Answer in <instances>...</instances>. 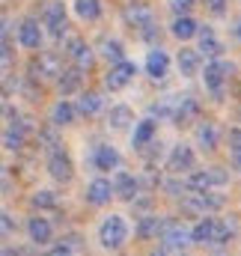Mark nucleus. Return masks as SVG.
Masks as SVG:
<instances>
[{"instance_id": "obj_6", "label": "nucleus", "mask_w": 241, "mask_h": 256, "mask_svg": "<svg viewBox=\"0 0 241 256\" xmlns=\"http://www.w3.org/2000/svg\"><path fill=\"white\" fill-rule=\"evenodd\" d=\"M48 173H51L57 182H72V176H74L72 158H68L66 152H51V158H48Z\"/></svg>"}, {"instance_id": "obj_7", "label": "nucleus", "mask_w": 241, "mask_h": 256, "mask_svg": "<svg viewBox=\"0 0 241 256\" xmlns=\"http://www.w3.org/2000/svg\"><path fill=\"white\" fill-rule=\"evenodd\" d=\"M33 72H39V78H60V74H62L60 54H54V51L39 54V60L33 63Z\"/></svg>"}, {"instance_id": "obj_15", "label": "nucleus", "mask_w": 241, "mask_h": 256, "mask_svg": "<svg viewBox=\"0 0 241 256\" xmlns=\"http://www.w3.org/2000/svg\"><path fill=\"white\" fill-rule=\"evenodd\" d=\"M232 72V66L230 63H212V66H206V86H212L214 92H220V84H224V78Z\"/></svg>"}, {"instance_id": "obj_30", "label": "nucleus", "mask_w": 241, "mask_h": 256, "mask_svg": "<svg viewBox=\"0 0 241 256\" xmlns=\"http://www.w3.org/2000/svg\"><path fill=\"white\" fill-rule=\"evenodd\" d=\"M196 140L202 143V149H214L218 146V128H214V122H202L196 128Z\"/></svg>"}, {"instance_id": "obj_41", "label": "nucleus", "mask_w": 241, "mask_h": 256, "mask_svg": "<svg viewBox=\"0 0 241 256\" xmlns=\"http://www.w3.org/2000/svg\"><path fill=\"white\" fill-rule=\"evenodd\" d=\"M3 256H18V254H15L12 248H6V250H3Z\"/></svg>"}, {"instance_id": "obj_33", "label": "nucleus", "mask_w": 241, "mask_h": 256, "mask_svg": "<svg viewBox=\"0 0 241 256\" xmlns=\"http://www.w3.org/2000/svg\"><path fill=\"white\" fill-rule=\"evenodd\" d=\"M30 202H33L36 208H54V206H57V196H54L51 191H36Z\"/></svg>"}, {"instance_id": "obj_38", "label": "nucleus", "mask_w": 241, "mask_h": 256, "mask_svg": "<svg viewBox=\"0 0 241 256\" xmlns=\"http://www.w3.org/2000/svg\"><path fill=\"white\" fill-rule=\"evenodd\" d=\"M45 256H72V250H68L66 244H60V248H54V250H48Z\"/></svg>"}, {"instance_id": "obj_29", "label": "nucleus", "mask_w": 241, "mask_h": 256, "mask_svg": "<svg viewBox=\"0 0 241 256\" xmlns=\"http://www.w3.org/2000/svg\"><path fill=\"white\" fill-rule=\"evenodd\" d=\"M78 110H80L84 116L98 114V110H102V96H98V92H84L80 102H78Z\"/></svg>"}, {"instance_id": "obj_23", "label": "nucleus", "mask_w": 241, "mask_h": 256, "mask_svg": "<svg viewBox=\"0 0 241 256\" xmlns=\"http://www.w3.org/2000/svg\"><path fill=\"white\" fill-rule=\"evenodd\" d=\"M27 230H30V238H33L36 244H45V242L51 238V224H48L45 218H30Z\"/></svg>"}, {"instance_id": "obj_27", "label": "nucleus", "mask_w": 241, "mask_h": 256, "mask_svg": "<svg viewBox=\"0 0 241 256\" xmlns=\"http://www.w3.org/2000/svg\"><path fill=\"white\" fill-rule=\"evenodd\" d=\"M108 122H110V128H116V131H122V128H128L131 122H134V114H131V108H125V104H116V108L110 110Z\"/></svg>"}, {"instance_id": "obj_17", "label": "nucleus", "mask_w": 241, "mask_h": 256, "mask_svg": "<svg viewBox=\"0 0 241 256\" xmlns=\"http://www.w3.org/2000/svg\"><path fill=\"white\" fill-rule=\"evenodd\" d=\"M164 218H158V214H146L143 220H140V226H137V236L140 238H158L161 232H164Z\"/></svg>"}, {"instance_id": "obj_34", "label": "nucleus", "mask_w": 241, "mask_h": 256, "mask_svg": "<svg viewBox=\"0 0 241 256\" xmlns=\"http://www.w3.org/2000/svg\"><path fill=\"white\" fill-rule=\"evenodd\" d=\"M206 173H208V185H212V188H214V185H226V182H230V173H226L224 167H208Z\"/></svg>"}, {"instance_id": "obj_20", "label": "nucleus", "mask_w": 241, "mask_h": 256, "mask_svg": "<svg viewBox=\"0 0 241 256\" xmlns=\"http://www.w3.org/2000/svg\"><path fill=\"white\" fill-rule=\"evenodd\" d=\"M78 114H80V110L72 108V104L62 98V102H57V104L51 108V122H54V126H68V122H74Z\"/></svg>"}, {"instance_id": "obj_25", "label": "nucleus", "mask_w": 241, "mask_h": 256, "mask_svg": "<svg viewBox=\"0 0 241 256\" xmlns=\"http://www.w3.org/2000/svg\"><path fill=\"white\" fill-rule=\"evenodd\" d=\"M176 63H179L182 74H196V68H200V54H196L194 48H182L179 57H176Z\"/></svg>"}, {"instance_id": "obj_8", "label": "nucleus", "mask_w": 241, "mask_h": 256, "mask_svg": "<svg viewBox=\"0 0 241 256\" xmlns=\"http://www.w3.org/2000/svg\"><path fill=\"white\" fill-rule=\"evenodd\" d=\"M146 72H149V78H155V80L167 78V72H170V57H167L161 48L149 51V57H146Z\"/></svg>"}, {"instance_id": "obj_22", "label": "nucleus", "mask_w": 241, "mask_h": 256, "mask_svg": "<svg viewBox=\"0 0 241 256\" xmlns=\"http://www.w3.org/2000/svg\"><path fill=\"white\" fill-rule=\"evenodd\" d=\"M196 114H200V104L194 98H182L176 114H173V120H176V126H188L190 120H196Z\"/></svg>"}, {"instance_id": "obj_32", "label": "nucleus", "mask_w": 241, "mask_h": 256, "mask_svg": "<svg viewBox=\"0 0 241 256\" xmlns=\"http://www.w3.org/2000/svg\"><path fill=\"white\" fill-rule=\"evenodd\" d=\"M102 54H104L110 63H120L122 60V45L116 39H104V42H102Z\"/></svg>"}, {"instance_id": "obj_9", "label": "nucleus", "mask_w": 241, "mask_h": 256, "mask_svg": "<svg viewBox=\"0 0 241 256\" xmlns=\"http://www.w3.org/2000/svg\"><path fill=\"white\" fill-rule=\"evenodd\" d=\"M114 185L108 182V179H96L90 188H86V202H92V206H104V202H110V196H114Z\"/></svg>"}, {"instance_id": "obj_10", "label": "nucleus", "mask_w": 241, "mask_h": 256, "mask_svg": "<svg viewBox=\"0 0 241 256\" xmlns=\"http://www.w3.org/2000/svg\"><path fill=\"white\" fill-rule=\"evenodd\" d=\"M45 18H48L51 36H54V39H62V33H66V9H62V3H48Z\"/></svg>"}, {"instance_id": "obj_36", "label": "nucleus", "mask_w": 241, "mask_h": 256, "mask_svg": "<svg viewBox=\"0 0 241 256\" xmlns=\"http://www.w3.org/2000/svg\"><path fill=\"white\" fill-rule=\"evenodd\" d=\"M230 146L236 149V161L241 164V128H232L230 131Z\"/></svg>"}, {"instance_id": "obj_42", "label": "nucleus", "mask_w": 241, "mask_h": 256, "mask_svg": "<svg viewBox=\"0 0 241 256\" xmlns=\"http://www.w3.org/2000/svg\"><path fill=\"white\" fill-rule=\"evenodd\" d=\"M236 36H238V39H241V21H238V27H236Z\"/></svg>"}, {"instance_id": "obj_26", "label": "nucleus", "mask_w": 241, "mask_h": 256, "mask_svg": "<svg viewBox=\"0 0 241 256\" xmlns=\"http://www.w3.org/2000/svg\"><path fill=\"white\" fill-rule=\"evenodd\" d=\"M80 80H84L80 68H68V72H62V74H60V92H62V96L78 92V90H80Z\"/></svg>"}, {"instance_id": "obj_13", "label": "nucleus", "mask_w": 241, "mask_h": 256, "mask_svg": "<svg viewBox=\"0 0 241 256\" xmlns=\"http://www.w3.org/2000/svg\"><path fill=\"white\" fill-rule=\"evenodd\" d=\"M167 167H170L173 173H188V170L194 167V149H190V146H176Z\"/></svg>"}, {"instance_id": "obj_21", "label": "nucleus", "mask_w": 241, "mask_h": 256, "mask_svg": "<svg viewBox=\"0 0 241 256\" xmlns=\"http://www.w3.org/2000/svg\"><path fill=\"white\" fill-rule=\"evenodd\" d=\"M68 48H72L68 54H72V60H74L78 68H90V66H92V48H90V45H84L80 39H72Z\"/></svg>"}, {"instance_id": "obj_40", "label": "nucleus", "mask_w": 241, "mask_h": 256, "mask_svg": "<svg viewBox=\"0 0 241 256\" xmlns=\"http://www.w3.org/2000/svg\"><path fill=\"white\" fill-rule=\"evenodd\" d=\"M149 256H167V248H158V250H152Z\"/></svg>"}, {"instance_id": "obj_16", "label": "nucleus", "mask_w": 241, "mask_h": 256, "mask_svg": "<svg viewBox=\"0 0 241 256\" xmlns=\"http://www.w3.org/2000/svg\"><path fill=\"white\" fill-rule=\"evenodd\" d=\"M114 191L120 200H134L137 196V179L131 176V173H116V179H114Z\"/></svg>"}, {"instance_id": "obj_12", "label": "nucleus", "mask_w": 241, "mask_h": 256, "mask_svg": "<svg viewBox=\"0 0 241 256\" xmlns=\"http://www.w3.org/2000/svg\"><path fill=\"white\" fill-rule=\"evenodd\" d=\"M92 164H96V170H116L120 167V152L114 146H96Z\"/></svg>"}, {"instance_id": "obj_39", "label": "nucleus", "mask_w": 241, "mask_h": 256, "mask_svg": "<svg viewBox=\"0 0 241 256\" xmlns=\"http://www.w3.org/2000/svg\"><path fill=\"white\" fill-rule=\"evenodd\" d=\"M206 3H208V6H212V9H214V12H220V9H224V3H226V0H206Z\"/></svg>"}, {"instance_id": "obj_5", "label": "nucleus", "mask_w": 241, "mask_h": 256, "mask_svg": "<svg viewBox=\"0 0 241 256\" xmlns=\"http://www.w3.org/2000/svg\"><path fill=\"white\" fill-rule=\"evenodd\" d=\"M188 212H214L224 206V196L220 194H206V191H194L188 194V200L182 202Z\"/></svg>"}, {"instance_id": "obj_19", "label": "nucleus", "mask_w": 241, "mask_h": 256, "mask_svg": "<svg viewBox=\"0 0 241 256\" xmlns=\"http://www.w3.org/2000/svg\"><path fill=\"white\" fill-rule=\"evenodd\" d=\"M200 33V24L190 18V15H176V21H173V36L176 39H190V36H196Z\"/></svg>"}, {"instance_id": "obj_1", "label": "nucleus", "mask_w": 241, "mask_h": 256, "mask_svg": "<svg viewBox=\"0 0 241 256\" xmlns=\"http://www.w3.org/2000/svg\"><path fill=\"white\" fill-rule=\"evenodd\" d=\"M190 236H194V244H224V242H230L232 230H230V224H224L218 218H202L190 230Z\"/></svg>"}, {"instance_id": "obj_11", "label": "nucleus", "mask_w": 241, "mask_h": 256, "mask_svg": "<svg viewBox=\"0 0 241 256\" xmlns=\"http://www.w3.org/2000/svg\"><path fill=\"white\" fill-rule=\"evenodd\" d=\"M125 21H128L131 27L146 30V27L152 24V9H149L146 3H134V6H128V9H125Z\"/></svg>"}, {"instance_id": "obj_3", "label": "nucleus", "mask_w": 241, "mask_h": 256, "mask_svg": "<svg viewBox=\"0 0 241 256\" xmlns=\"http://www.w3.org/2000/svg\"><path fill=\"white\" fill-rule=\"evenodd\" d=\"M161 242H164L167 250H182L184 244L194 242V236L182 226L179 220H167V224H164V232H161Z\"/></svg>"}, {"instance_id": "obj_35", "label": "nucleus", "mask_w": 241, "mask_h": 256, "mask_svg": "<svg viewBox=\"0 0 241 256\" xmlns=\"http://www.w3.org/2000/svg\"><path fill=\"white\" fill-rule=\"evenodd\" d=\"M170 9H173L176 15H188V12L194 9V0H170Z\"/></svg>"}, {"instance_id": "obj_4", "label": "nucleus", "mask_w": 241, "mask_h": 256, "mask_svg": "<svg viewBox=\"0 0 241 256\" xmlns=\"http://www.w3.org/2000/svg\"><path fill=\"white\" fill-rule=\"evenodd\" d=\"M134 74H137V66L128 63V60H120V63H114V68L108 72V78H104V86L116 92V90L128 86V84L134 80Z\"/></svg>"}, {"instance_id": "obj_2", "label": "nucleus", "mask_w": 241, "mask_h": 256, "mask_svg": "<svg viewBox=\"0 0 241 256\" xmlns=\"http://www.w3.org/2000/svg\"><path fill=\"white\" fill-rule=\"evenodd\" d=\"M125 238H128V224H125V218H120V214L104 218V224L98 226V242H102L108 250H116V248L125 244Z\"/></svg>"}, {"instance_id": "obj_14", "label": "nucleus", "mask_w": 241, "mask_h": 256, "mask_svg": "<svg viewBox=\"0 0 241 256\" xmlns=\"http://www.w3.org/2000/svg\"><path fill=\"white\" fill-rule=\"evenodd\" d=\"M18 39H21V45H24V48L36 51V48L42 45V30H39V24H36V21H24V24H21V30H18Z\"/></svg>"}, {"instance_id": "obj_37", "label": "nucleus", "mask_w": 241, "mask_h": 256, "mask_svg": "<svg viewBox=\"0 0 241 256\" xmlns=\"http://www.w3.org/2000/svg\"><path fill=\"white\" fill-rule=\"evenodd\" d=\"M12 230H15V220H12V214H9V212H3V232L9 236Z\"/></svg>"}, {"instance_id": "obj_24", "label": "nucleus", "mask_w": 241, "mask_h": 256, "mask_svg": "<svg viewBox=\"0 0 241 256\" xmlns=\"http://www.w3.org/2000/svg\"><path fill=\"white\" fill-rule=\"evenodd\" d=\"M152 137H155V122L152 120H143V122H137V128H134L131 143H134V149H143L146 143H152Z\"/></svg>"}, {"instance_id": "obj_28", "label": "nucleus", "mask_w": 241, "mask_h": 256, "mask_svg": "<svg viewBox=\"0 0 241 256\" xmlns=\"http://www.w3.org/2000/svg\"><path fill=\"white\" fill-rule=\"evenodd\" d=\"M74 12H78V18H84V21H96V18L102 15V3H98V0H74Z\"/></svg>"}, {"instance_id": "obj_31", "label": "nucleus", "mask_w": 241, "mask_h": 256, "mask_svg": "<svg viewBox=\"0 0 241 256\" xmlns=\"http://www.w3.org/2000/svg\"><path fill=\"white\" fill-rule=\"evenodd\" d=\"M3 146L6 149H21L24 146V134H21V128L9 126L6 131H3Z\"/></svg>"}, {"instance_id": "obj_18", "label": "nucleus", "mask_w": 241, "mask_h": 256, "mask_svg": "<svg viewBox=\"0 0 241 256\" xmlns=\"http://www.w3.org/2000/svg\"><path fill=\"white\" fill-rule=\"evenodd\" d=\"M200 51L206 54V57H220L224 54V48H220V42L214 39V33H212V27H200Z\"/></svg>"}]
</instances>
